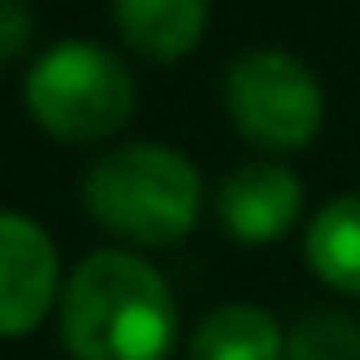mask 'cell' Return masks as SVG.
Returning <instances> with one entry per match:
<instances>
[{"mask_svg":"<svg viewBox=\"0 0 360 360\" xmlns=\"http://www.w3.org/2000/svg\"><path fill=\"white\" fill-rule=\"evenodd\" d=\"M60 335L70 360H168L178 301L158 266L109 247L70 271L60 296Z\"/></svg>","mask_w":360,"mask_h":360,"instance_id":"6da1fadb","label":"cell"},{"mask_svg":"<svg viewBox=\"0 0 360 360\" xmlns=\"http://www.w3.org/2000/svg\"><path fill=\"white\" fill-rule=\"evenodd\" d=\"M89 217L139 247L183 242L202 207V178L173 143H124L84 168Z\"/></svg>","mask_w":360,"mask_h":360,"instance_id":"7a4b0ae2","label":"cell"},{"mask_svg":"<svg viewBox=\"0 0 360 360\" xmlns=\"http://www.w3.org/2000/svg\"><path fill=\"white\" fill-rule=\"evenodd\" d=\"M134 104H139V84L129 65L89 40L50 45L25 75L30 119L65 143H94L119 134L134 119Z\"/></svg>","mask_w":360,"mask_h":360,"instance_id":"3957f363","label":"cell"},{"mask_svg":"<svg viewBox=\"0 0 360 360\" xmlns=\"http://www.w3.org/2000/svg\"><path fill=\"white\" fill-rule=\"evenodd\" d=\"M109 15L119 35L148 60H183L207 30L202 0H119Z\"/></svg>","mask_w":360,"mask_h":360,"instance_id":"ba28073f","label":"cell"},{"mask_svg":"<svg viewBox=\"0 0 360 360\" xmlns=\"http://www.w3.org/2000/svg\"><path fill=\"white\" fill-rule=\"evenodd\" d=\"M286 360H360V326L345 311H306L286 335Z\"/></svg>","mask_w":360,"mask_h":360,"instance_id":"30bf717a","label":"cell"},{"mask_svg":"<svg viewBox=\"0 0 360 360\" xmlns=\"http://www.w3.org/2000/svg\"><path fill=\"white\" fill-rule=\"evenodd\" d=\"M222 99H227V119L242 139H252L262 148H281V153L306 148L321 134V114H326L316 75L276 45L242 50L227 65Z\"/></svg>","mask_w":360,"mask_h":360,"instance_id":"277c9868","label":"cell"},{"mask_svg":"<svg viewBox=\"0 0 360 360\" xmlns=\"http://www.w3.org/2000/svg\"><path fill=\"white\" fill-rule=\"evenodd\" d=\"M286 335L266 306L227 301L207 311L188 340V360H281Z\"/></svg>","mask_w":360,"mask_h":360,"instance_id":"52a82bcc","label":"cell"},{"mask_svg":"<svg viewBox=\"0 0 360 360\" xmlns=\"http://www.w3.org/2000/svg\"><path fill=\"white\" fill-rule=\"evenodd\" d=\"M30 45V11L20 0H0V60H20Z\"/></svg>","mask_w":360,"mask_h":360,"instance_id":"8fae6325","label":"cell"},{"mask_svg":"<svg viewBox=\"0 0 360 360\" xmlns=\"http://www.w3.org/2000/svg\"><path fill=\"white\" fill-rule=\"evenodd\" d=\"M55 296L65 291L50 232L25 212H6L0 217V330L6 335L35 330Z\"/></svg>","mask_w":360,"mask_h":360,"instance_id":"5b68a950","label":"cell"},{"mask_svg":"<svg viewBox=\"0 0 360 360\" xmlns=\"http://www.w3.org/2000/svg\"><path fill=\"white\" fill-rule=\"evenodd\" d=\"M306 262L326 286L360 296V193H340L311 217Z\"/></svg>","mask_w":360,"mask_h":360,"instance_id":"9c48e42d","label":"cell"},{"mask_svg":"<svg viewBox=\"0 0 360 360\" xmlns=\"http://www.w3.org/2000/svg\"><path fill=\"white\" fill-rule=\"evenodd\" d=\"M296 217H301V178L276 158L242 163L217 188V222H222V232L232 242L266 247Z\"/></svg>","mask_w":360,"mask_h":360,"instance_id":"8992f818","label":"cell"}]
</instances>
